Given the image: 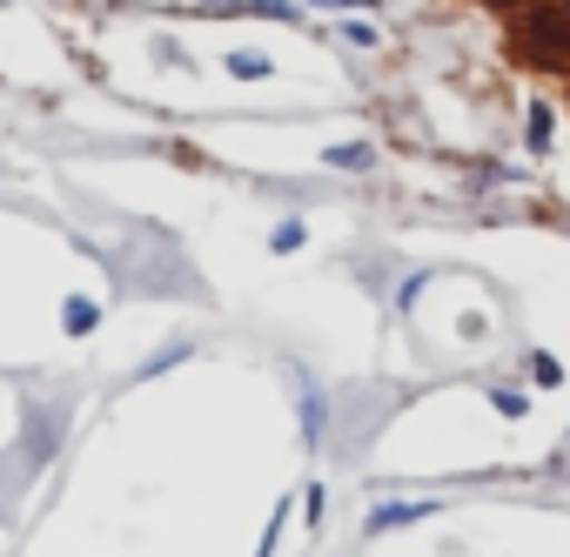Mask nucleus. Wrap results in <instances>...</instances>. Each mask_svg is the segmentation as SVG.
<instances>
[{"mask_svg": "<svg viewBox=\"0 0 570 557\" xmlns=\"http://www.w3.org/2000/svg\"><path fill=\"white\" fill-rule=\"evenodd\" d=\"M195 8H215L222 14V8H248V0H195Z\"/></svg>", "mask_w": 570, "mask_h": 557, "instance_id": "ddd939ff", "label": "nucleus"}, {"mask_svg": "<svg viewBox=\"0 0 570 557\" xmlns=\"http://www.w3.org/2000/svg\"><path fill=\"white\" fill-rule=\"evenodd\" d=\"M303 437L323 443V397H303Z\"/></svg>", "mask_w": 570, "mask_h": 557, "instance_id": "1a4fd4ad", "label": "nucleus"}, {"mask_svg": "<svg viewBox=\"0 0 570 557\" xmlns=\"http://www.w3.org/2000/svg\"><path fill=\"white\" fill-rule=\"evenodd\" d=\"M423 517H436V504H376V517H370V537H383V530H403V524H423Z\"/></svg>", "mask_w": 570, "mask_h": 557, "instance_id": "f257e3e1", "label": "nucleus"}, {"mask_svg": "<svg viewBox=\"0 0 570 557\" xmlns=\"http://www.w3.org/2000/svg\"><path fill=\"white\" fill-rule=\"evenodd\" d=\"M563 28H570V0H563Z\"/></svg>", "mask_w": 570, "mask_h": 557, "instance_id": "2eb2a0df", "label": "nucleus"}, {"mask_svg": "<svg viewBox=\"0 0 570 557\" xmlns=\"http://www.w3.org/2000/svg\"><path fill=\"white\" fill-rule=\"evenodd\" d=\"M490 403H497V417H523V410H530L523 390H490Z\"/></svg>", "mask_w": 570, "mask_h": 557, "instance_id": "6e6552de", "label": "nucleus"}, {"mask_svg": "<svg viewBox=\"0 0 570 557\" xmlns=\"http://www.w3.org/2000/svg\"><path fill=\"white\" fill-rule=\"evenodd\" d=\"M228 75H235V81H268V75H275V61H268V55H255V48H235V55H228Z\"/></svg>", "mask_w": 570, "mask_h": 557, "instance_id": "f03ea898", "label": "nucleus"}, {"mask_svg": "<svg viewBox=\"0 0 570 557\" xmlns=\"http://www.w3.org/2000/svg\"><path fill=\"white\" fill-rule=\"evenodd\" d=\"M323 504H330V497H323V483H309V497H303V510H309V524H323Z\"/></svg>", "mask_w": 570, "mask_h": 557, "instance_id": "f8f14e48", "label": "nucleus"}, {"mask_svg": "<svg viewBox=\"0 0 570 557\" xmlns=\"http://www.w3.org/2000/svg\"><path fill=\"white\" fill-rule=\"evenodd\" d=\"M550 128H557V115H550V101H530V115H523V135H530V148H537V155L550 148Z\"/></svg>", "mask_w": 570, "mask_h": 557, "instance_id": "7ed1b4c3", "label": "nucleus"}, {"mask_svg": "<svg viewBox=\"0 0 570 557\" xmlns=\"http://www.w3.org/2000/svg\"><path fill=\"white\" fill-rule=\"evenodd\" d=\"M282 517H289V510H275V517H268V530H262V550H255V557H275V544H282Z\"/></svg>", "mask_w": 570, "mask_h": 557, "instance_id": "9b49d317", "label": "nucleus"}, {"mask_svg": "<svg viewBox=\"0 0 570 557\" xmlns=\"http://www.w3.org/2000/svg\"><path fill=\"white\" fill-rule=\"evenodd\" d=\"M323 8H356V0H323Z\"/></svg>", "mask_w": 570, "mask_h": 557, "instance_id": "4468645a", "label": "nucleus"}, {"mask_svg": "<svg viewBox=\"0 0 570 557\" xmlns=\"http://www.w3.org/2000/svg\"><path fill=\"white\" fill-rule=\"evenodd\" d=\"M336 35H343L350 48H383V35H376V21H343Z\"/></svg>", "mask_w": 570, "mask_h": 557, "instance_id": "423d86ee", "label": "nucleus"}, {"mask_svg": "<svg viewBox=\"0 0 570 557\" xmlns=\"http://www.w3.org/2000/svg\"><path fill=\"white\" fill-rule=\"evenodd\" d=\"M248 14H268V21H296L289 0H248Z\"/></svg>", "mask_w": 570, "mask_h": 557, "instance_id": "9d476101", "label": "nucleus"}, {"mask_svg": "<svg viewBox=\"0 0 570 557\" xmlns=\"http://www.w3.org/2000/svg\"><path fill=\"white\" fill-rule=\"evenodd\" d=\"M296 242H303V222H296V215H289V222H275V235H268V248H275V255H289Z\"/></svg>", "mask_w": 570, "mask_h": 557, "instance_id": "0eeeda50", "label": "nucleus"}, {"mask_svg": "<svg viewBox=\"0 0 570 557\" xmlns=\"http://www.w3.org/2000/svg\"><path fill=\"white\" fill-rule=\"evenodd\" d=\"M323 162H330V168H370L376 148H370V141H336V148H323Z\"/></svg>", "mask_w": 570, "mask_h": 557, "instance_id": "20e7f679", "label": "nucleus"}, {"mask_svg": "<svg viewBox=\"0 0 570 557\" xmlns=\"http://www.w3.org/2000/svg\"><path fill=\"white\" fill-rule=\"evenodd\" d=\"M95 323H101V310H95L88 296H68V310H61V330H68V336H88Z\"/></svg>", "mask_w": 570, "mask_h": 557, "instance_id": "39448f33", "label": "nucleus"}]
</instances>
